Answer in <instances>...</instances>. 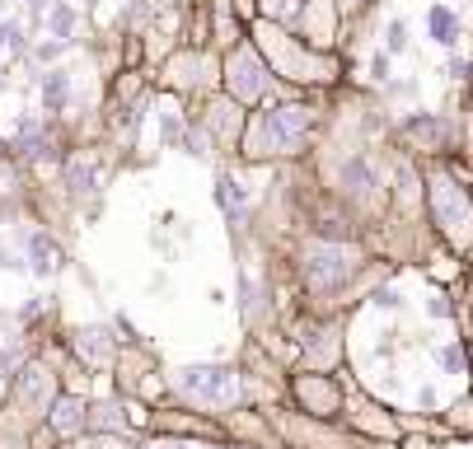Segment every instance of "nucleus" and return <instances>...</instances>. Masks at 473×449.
I'll return each mask as SVG.
<instances>
[{
	"mask_svg": "<svg viewBox=\"0 0 473 449\" xmlns=\"http://www.w3.org/2000/svg\"><path fill=\"white\" fill-rule=\"evenodd\" d=\"M366 267V248L356 239H305L296 248V276L309 295H337Z\"/></svg>",
	"mask_w": 473,
	"mask_h": 449,
	"instance_id": "nucleus-1",
	"label": "nucleus"
},
{
	"mask_svg": "<svg viewBox=\"0 0 473 449\" xmlns=\"http://www.w3.org/2000/svg\"><path fill=\"white\" fill-rule=\"evenodd\" d=\"M427 211L450 253H473V192L450 169H427Z\"/></svg>",
	"mask_w": 473,
	"mask_h": 449,
	"instance_id": "nucleus-2",
	"label": "nucleus"
},
{
	"mask_svg": "<svg viewBox=\"0 0 473 449\" xmlns=\"http://www.w3.org/2000/svg\"><path fill=\"white\" fill-rule=\"evenodd\" d=\"M309 131H314V108L305 104H276L268 112H258L253 127L244 131V155L249 159H286L300 155Z\"/></svg>",
	"mask_w": 473,
	"mask_h": 449,
	"instance_id": "nucleus-3",
	"label": "nucleus"
},
{
	"mask_svg": "<svg viewBox=\"0 0 473 449\" xmlns=\"http://www.w3.org/2000/svg\"><path fill=\"white\" fill-rule=\"evenodd\" d=\"M169 384L188 407L235 412L244 403V370L239 365H178Z\"/></svg>",
	"mask_w": 473,
	"mask_h": 449,
	"instance_id": "nucleus-4",
	"label": "nucleus"
},
{
	"mask_svg": "<svg viewBox=\"0 0 473 449\" xmlns=\"http://www.w3.org/2000/svg\"><path fill=\"white\" fill-rule=\"evenodd\" d=\"M57 375L47 370L43 360H24L19 370L10 375V403L5 407H14V412H24V422L34 426V422H47V412H52V403H57Z\"/></svg>",
	"mask_w": 473,
	"mask_h": 449,
	"instance_id": "nucleus-5",
	"label": "nucleus"
},
{
	"mask_svg": "<svg viewBox=\"0 0 473 449\" xmlns=\"http://www.w3.org/2000/svg\"><path fill=\"white\" fill-rule=\"evenodd\" d=\"M291 398H296V407L314 422H337L342 412H347V389H342L333 375H319V370H305V375L291 379Z\"/></svg>",
	"mask_w": 473,
	"mask_h": 449,
	"instance_id": "nucleus-6",
	"label": "nucleus"
},
{
	"mask_svg": "<svg viewBox=\"0 0 473 449\" xmlns=\"http://www.w3.org/2000/svg\"><path fill=\"white\" fill-rule=\"evenodd\" d=\"M337 182H342V202L356 206V211H380L389 202V188H384V178H380L370 155H352L347 164H342Z\"/></svg>",
	"mask_w": 473,
	"mask_h": 449,
	"instance_id": "nucleus-7",
	"label": "nucleus"
},
{
	"mask_svg": "<svg viewBox=\"0 0 473 449\" xmlns=\"http://www.w3.org/2000/svg\"><path fill=\"white\" fill-rule=\"evenodd\" d=\"M225 89H230L235 104H258L268 94V66L258 61L253 47H235L230 61H225Z\"/></svg>",
	"mask_w": 473,
	"mask_h": 449,
	"instance_id": "nucleus-8",
	"label": "nucleus"
},
{
	"mask_svg": "<svg viewBox=\"0 0 473 449\" xmlns=\"http://www.w3.org/2000/svg\"><path fill=\"white\" fill-rule=\"evenodd\" d=\"M71 352L85 370H112L122 352V337H112L104 323H89V328H75L71 332Z\"/></svg>",
	"mask_w": 473,
	"mask_h": 449,
	"instance_id": "nucleus-9",
	"label": "nucleus"
},
{
	"mask_svg": "<svg viewBox=\"0 0 473 449\" xmlns=\"http://www.w3.org/2000/svg\"><path fill=\"white\" fill-rule=\"evenodd\" d=\"M43 426L52 430L61 445L89 436V398L85 393H57V403H52V412H47Z\"/></svg>",
	"mask_w": 473,
	"mask_h": 449,
	"instance_id": "nucleus-10",
	"label": "nucleus"
},
{
	"mask_svg": "<svg viewBox=\"0 0 473 449\" xmlns=\"http://www.w3.org/2000/svg\"><path fill=\"white\" fill-rule=\"evenodd\" d=\"M337 360H342V319L319 323V328H314V337H305V365H309V370L333 375V370H337Z\"/></svg>",
	"mask_w": 473,
	"mask_h": 449,
	"instance_id": "nucleus-11",
	"label": "nucleus"
},
{
	"mask_svg": "<svg viewBox=\"0 0 473 449\" xmlns=\"http://www.w3.org/2000/svg\"><path fill=\"white\" fill-rule=\"evenodd\" d=\"M132 417H127V403L122 398H99L89 403V436H104V440H122Z\"/></svg>",
	"mask_w": 473,
	"mask_h": 449,
	"instance_id": "nucleus-12",
	"label": "nucleus"
},
{
	"mask_svg": "<svg viewBox=\"0 0 473 449\" xmlns=\"http://www.w3.org/2000/svg\"><path fill=\"white\" fill-rule=\"evenodd\" d=\"M24 248H28V272H34V276H57L61 267H66L61 244L52 235H43V229H34V235L24 239Z\"/></svg>",
	"mask_w": 473,
	"mask_h": 449,
	"instance_id": "nucleus-13",
	"label": "nucleus"
},
{
	"mask_svg": "<svg viewBox=\"0 0 473 449\" xmlns=\"http://www.w3.org/2000/svg\"><path fill=\"white\" fill-rule=\"evenodd\" d=\"M206 127L216 131V145H235L244 141V118H239V104H216L206 112Z\"/></svg>",
	"mask_w": 473,
	"mask_h": 449,
	"instance_id": "nucleus-14",
	"label": "nucleus"
},
{
	"mask_svg": "<svg viewBox=\"0 0 473 449\" xmlns=\"http://www.w3.org/2000/svg\"><path fill=\"white\" fill-rule=\"evenodd\" d=\"M216 202L225 211V221H244V206H249V192H244V182L230 178V174H216Z\"/></svg>",
	"mask_w": 473,
	"mask_h": 449,
	"instance_id": "nucleus-15",
	"label": "nucleus"
},
{
	"mask_svg": "<svg viewBox=\"0 0 473 449\" xmlns=\"http://www.w3.org/2000/svg\"><path fill=\"white\" fill-rule=\"evenodd\" d=\"M61 182L71 188V197H89V192H99V169H94L85 155H75V159H66V169H61Z\"/></svg>",
	"mask_w": 473,
	"mask_h": 449,
	"instance_id": "nucleus-16",
	"label": "nucleus"
},
{
	"mask_svg": "<svg viewBox=\"0 0 473 449\" xmlns=\"http://www.w3.org/2000/svg\"><path fill=\"white\" fill-rule=\"evenodd\" d=\"M427 24H431V38H436L440 47H454V38H460V19H454L446 5H431V10H427Z\"/></svg>",
	"mask_w": 473,
	"mask_h": 449,
	"instance_id": "nucleus-17",
	"label": "nucleus"
},
{
	"mask_svg": "<svg viewBox=\"0 0 473 449\" xmlns=\"http://www.w3.org/2000/svg\"><path fill=\"white\" fill-rule=\"evenodd\" d=\"M66 98H71V75L66 71H47L43 75V104L52 112H61V108H66Z\"/></svg>",
	"mask_w": 473,
	"mask_h": 449,
	"instance_id": "nucleus-18",
	"label": "nucleus"
},
{
	"mask_svg": "<svg viewBox=\"0 0 473 449\" xmlns=\"http://www.w3.org/2000/svg\"><path fill=\"white\" fill-rule=\"evenodd\" d=\"M47 28H52L57 43H71V33H75V10H71V5H52V10H47Z\"/></svg>",
	"mask_w": 473,
	"mask_h": 449,
	"instance_id": "nucleus-19",
	"label": "nucleus"
},
{
	"mask_svg": "<svg viewBox=\"0 0 473 449\" xmlns=\"http://www.w3.org/2000/svg\"><path fill=\"white\" fill-rule=\"evenodd\" d=\"M440 370H446V375H469V352L460 342L440 346Z\"/></svg>",
	"mask_w": 473,
	"mask_h": 449,
	"instance_id": "nucleus-20",
	"label": "nucleus"
},
{
	"mask_svg": "<svg viewBox=\"0 0 473 449\" xmlns=\"http://www.w3.org/2000/svg\"><path fill=\"white\" fill-rule=\"evenodd\" d=\"M122 449H188V440H174V436H145V440H127Z\"/></svg>",
	"mask_w": 473,
	"mask_h": 449,
	"instance_id": "nucleus-21",
	"label": "nucleus"
},
{
	"mask_svg": "<svg viewBox=\"0 0 473 449\" xmlns=\"http://www.w3.org/2000/svg\"><path fill=\"white\" fill-rule=\"evenodd\" d=\"M403 47H407V24L394 19V24H389V52H403Z\"/></svg>",
	"mask_w": 473,
	"mask_h": 449,
	"instance_id": "nucleus-22",
	"label": "nucleus"
},
{
	"mask_svg": "<svg viewBox=\"0 0 473 449\" xmlns=\"http://www.w3.org/2000/svg\"><path fill=\"white\" fill-rule=\"evenodd\" d=\"M19 365H24V360H19V356H14V352H10V346H0V379H10L14 370H19Z\"/></svg>",
	"mask_w": 473,
	"mask_h": 449,
	"instance_id": "nucleus-23",
	"label": "nucleus"
},
{
	"mask_svg": "<svg viewBox=\"0 0 473 449\" xmlns=\"http://www.w3.org/2000/svg\"><path fill=\"white\" fill-rule=\"evenodd\" d=\"M375 305H380V309H399V305H403V295H399L394 286H384V290H375Z\"/></svg>",
	"mask_w": 473,
	"mask_h": 449,
	"instance_id": "nucleus-24",
	"label": "nucleus"
},
{
	"mask_svg": "<svg viewBox=\"0 0 473 449\" xmlns=\"http://www.w3.org/2000/svg\"><path fill=\"white\" fill-rule=\"evenodd\" d=\"M10 192H14V169L0 159V197H10Z\"/></svg>",
	"mask_w": 473,
	"mask_h": 449,
	"instance_id": "nucleus-25",
	"label": "nucleus"
},
{
	"mask_svg": "<svg viewBox=\"0 0 473 449\" xmlns=\"http://www.w3.org/2000/svg\"><path fill=\"white\" fill-rule=\"evenodd\" d=\"M370 75H375V80H389V57H384V52L370 61Z\"/></svg>",
	"mask_w": 473,
	"mask_h": 449,
	"instance_id": "nucleus-26",
	"label": "nucleus"
},
{
	"mask_svg": "<svg viewBox=\"0 0 473 449\" xmlns=\"http://www.w3.org/2000/svg\"><path fill=\"white\" fill-rule=\"evenodd\" d=\"M0 449H24V440H0Z\"/></svg>",
	"mask_w": 473,
	"mask_h": 449,
	"instance_id": "nucleus-27",
	"label": "nucleus"
},
{
	"mask_svg": "<svg viewBox=\"0 0 473 449\" xmlns=\"http://www.w3.org/2000/svg\"><path fill=\"white\" fill-rule=\"evenodd\" d=\"M24 5H34V10H43V5H47V0H24Z\"/></svg>",
	"mask_w": 473,
	"mask_h": 449,
	"instance_id": "nucleus-28",
	"label": "nucleus"
}]
</instances>
